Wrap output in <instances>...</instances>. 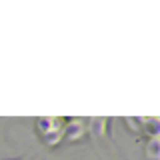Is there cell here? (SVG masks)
<instances>
[{"label":"cell","instance_id":"6da1fadb","mask_svg":"<svg viewBox=\"0 0 160 160\" xmlns=\"http://www.w3.org/2000/svg\"><path fill=\"white\" fill-rule=\"evenodd\" d=\"M68 118L64 116H42L36 118V134L44 140L48 148H56L60 142H64Z\"/></svg>","mask_w":160,"mask_h":160},{"label":"cell","instance_id":"7a4b0ae2","mask_svg":"<svg viewBox=\"0 0 160 160\" xmlns=\"http://www.w3.org/2000/svg\"><path fill=\"white\" fill-rule=\"evenodd\" d=\"M88 138V124L84 118H68L66 134H64V142L68 144H78Z\"/></svg>","mask_w":160,"mask_h":160},{"label":"cell","instance_id":"277c9868","mask_svg":"<svg viewBox=\"0 0 160 160\" xmlns=\"http://www.w3.org/2000/svg\"><path fill=\"white\" fill-rule=\"evenodd\" d=\"M144 156L148 160H158L160 158V138H146L144 144Z\"/></svg>","mask_w":160,"mask_h":160},{"label":"cell","instance_id":"8992f818","mask_svg":"<svg viewBox=\"0 0 160 160\" xmlns=\"http://www.w3.org/2000/svg\"><path fill=\"white\" fill-rule=\"evenodd\" d=\"M16 160H26V158H16Z\"/></svg>","mask_w":160,"mask_h":160},{"label":"cell","instance_id":"3957f363","mask_svg":"<svg viewBox=\"0 0 160 160\" xmlns=\"http://www.w3.org/2000/svg\"><path fill=\"white\" fill-rule=\"evenodd\" d=\"M88 134H92L94 138H108L110 134V118H90L88 120Z\"/></svg>","mask_w":160,"mask_h":160},{"label":"cell","instance_id":"5b68a950","mask_svg":"<svg viewBox=\"0 0 160 160\" xmlns=\"http://www.w3.org/2000/svg\"><path fill=\"white\" fill-rule=\"evenodd\" d=\"M122 122H124V126H126L128 132H132L134 136H142V124H140V118L130 116V118H122Z\"/></svg>","mask_w":160,"mask_h":160}]
</instances>
